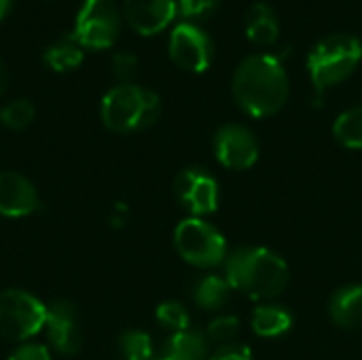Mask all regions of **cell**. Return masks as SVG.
<instances>
[{"instance_id": "obj_1", "label": "cell", "mask_w": 362, "mask_h": 360, "mask_svg": "<svg viewBox=\"0 0 362 360\" xmlns=\"http://www.w3.org/2000/svg\"><path fill=\"white\" fill-rule=\"evenodd\" d=\"M233 98L250 117H272L288 100V74L280 55L255 53L240 62L233 72Z\"/></svg>"}, {"instance_id": "obj_2", "label": "cell", "mask_w": 362, "mask_h": 360, "mask_svg": "<svg viewBox=\"0 0 362 360\" xmlns=\"http://www.w3.org/2000/svg\"><path fill=\"white\" fill-rule=\"evenodd\" d=\"M225 278L229 286L250 299H274L288 286L286 261L265 246H244L227 255Z\"/></svg>"}, {"instance_id": "obj_3", "label": "cell", "mask_w": 362, "mask_h": 360, "mask_svg": "<svg viewBox=\"0 0 362 360\" xmlns=\"http://www.w3.org/2000/svg\"><path fill=\"white\" fill-rule=\"evenodd\" d=\"M161 115V100L155 91L119 83L106 91L100 104L102 123L115 134H136L151 127Z\"/></svg>"}, {"instance_id": "obj_4", "label": "cell", "mask_w": 362, "mask_h": 360, "mask_svg": "<svg viewBox=\"0 0 362 360\" xmlns=\"http://www.w3.org/2000/svg\"><path fill=\"white\" fill-rule=\"evenodd\" d=\"M362 59V42L352 34H331L316 42L308 55V72L318 95L346 81Z\"/></svg>"}, {"instance_id": "obj_5", "label": "cell", "mask_w": 362, "mask_h": 360, "mask_svg": "<svg viewBox=\"0 0 362 360\" xmlns=\"http://www.w3.org/2000/svg\"><path fill=\"white\" fill-rule=\"evenodd\" d=\"M174 248L193 267L210 269L227 261L225 236L204 219L189 216L174 229Z\"/></svg>"}, {"instance_id": "obj_6", "label": "cell", "mask_w": 362, "mask_h": 360, "mask_svg": "<svg viewBox=\"0 0 362 360\" xmlns=\"http://www.w3.org/2000/svg\"><path fill=\"white\" fill-rule=\"evenodd\" d=\"M47 323V303L23 289H6L0 293V337L25 344Z\"/></svg>"}, {"instance_id": "obj_7", "label": "cell", "mask_w": 362, "mask_h": 360, "mask_svg": "<svg viewBox=\"0 0 362 360\" xmlns=\"http://www.w3.org/2000/svg\"><path fill=\"white\" fill-rule=\"evenodd\" d=\"M119 34L121 15L112 0H83L72 28V38L83 49H110Z\"/></svg>"}, {"instance_id": "obj_8", "label": "cell", "mask_w": 362, "mask_h": 360, "mask_svg": "<svg viewBox=\"0 0 362 360\" xmlns=\"http://www.w3.org/2000/svg\"><path fill=\"white\" fill-rule=\"evenodd\" d=\"M212 146L218 163L227 170L244 172L259 161V142L255 134L240 123L221 125L214 134Z\"/></svg>"}, {"instance_id": "obj_9", "label": "cell", "mask_w": 362, "mask_h": 360, "mask_svg": "<svg viewBox=\"0 0 362 360\" xmlns=\"http://www.w3.org/2000/svg\"><path fill=\"white\" fill-rule=\"evenodd\" d=\"M170 57L189 72H204L212 64V38L195 23L182 21L170 34Z\"/></svg>"}, {"instance_id": "obj_10", "label": "cell", "mask_w": 362, "mask_h": 360, "mask_svg": "<svg viewBox=\"0 0 362 360\" xmlns=\"http://www.w3.org/2000/svg\"><path fill=\"white\" fill-rule=\"evenodd\" d=\"M174 193L191 216H206L218 208V182L204 168H187L174 180Z\"/></svg>"}, {"instance_id": "obj_11", "label": "cell", "mask_w": 362, "mask_h": 360, "mask_svg": "<svg viewBox=\"0 0 362 360\" xmlns=\"http://www.w3.org/2000/svg\"><path fill=\"white\" fill-rule=\"evenodd\" d=\"M45 333L49 346L62 356H76L83 346L78 329V310L68 299H53L47 303Z\"/></svg>"}, {"instance_id": "obj_12", "label": "cell", "mask_w": 362, "mask_h": 360, "mask_svg": "<svg viewBox=\"0 0 362 360\" xmlns=\"http://www.w3.org/2000/svg\"><path fill=\"white\" fill-rule=\"evenodd\" d=\"M40 208L34 182L19 172H0V216L23 219Z\"/></svg>"}, {"instance_id": "obj_13", "label": "cell", "mask_w": 362, "mask_h": 360, "mask_svg": "<svg viewBox=\"0 0 362 360\" xmlns=\"http://www.w3.org/2000/svg\"><path fill=\"white\" fill-rule=\"evenodd\" d=\"M123 13L132 30L142 36L159 34L178 15L176 0H123Z\"/></svg>"}, {"instance_id": "obj_14", "label": "cell", "mask_w": 362, "mask_h": 360, "mask_svg": "<svg viewBox=\"0 0 362 360\" xmlns=\"http://www.w3.org/2000/svg\"><path fill=\"white\" fill-rule=\"evenodd\" d=\"M210 339L197 329L172 333L170 339L157 352L159 360H208Z\"/></svg>"}, {"instance_id": "obj_15", "label": "cell", "mask_w": 362, "mask_h": 360, "mask_svg": "<svg viewBox=\"0 0 362 360\" xmlns=\"http://www.w3.org/2000/svg\"><path fill=\"white\" fill-rule=\"evenodd\" d=\"M329 314L339 329L362 327V284L337 289L329 299Z\"/></svg>"}, {"instance_id": "obj_16", "label": "cell", "mask_w": 362, "mask_h": 360, "mask_svg": "<svg viewBox=\"0 0 362 360\" xmlns=\"http://www.w3.org/2000/svg\"><path fill=\"white\" fill-rule=\"evenodd\" d=\"M246 36L255 45H274L280 36V21L267 2H255L246 13Z\"/></svg>"}, {"instance_id": "obj_17", "label": "cell", "mask_w": 362, "mask_h": 360, "mask_svg": "<svg viewBox=\"0 0 362 360\" xmlns=\"http://www.w3.org/2000/svg\"><path fill=\"white\" fill-rule=\"evenodd\" d=\"M295 318L291 314V310H286L284 306H276V303H265L255 308L252 318H250V327L259 337L265 339H274V337H282L291 331Z\"/></svg>"}, {"instance_id": "obj_18", "label": "cell", "mask_w": 362, "mask_h": 360, "mask_svg": "<svg viewBox=\"0 0 362 360\" xmlns=\"http://www.w3.org/2000/svg\"><path fill=\"white\" fill-rule=\"evenodd\" d=\"M231 291L233 289L229 286V282H227L225 276L206 274V276H202V278H197L193 282L191 299H193V303L197 308H202L206 312H218L229 301Z\"/></svg>"}, {"instance_id": "obj_19", "label": "cell", "mask_w": 362, "mask_h": 360, "mask_svg": "<svg viewBox=\"0 0 362 360\" xmlns=\"http://www.w3.org/2000/svg\"><path fill=\"white\" fill-rule=\"evenodd\" d=\"M83 59H85V49L72 38V34L57 38L42 53V62L55 72L76 70L83 64Z\"/></svg>"}, {"instance_id": "obj_20", "label": "cell", "mask_w": 362, "mask_h": 360, "mask_svg": "<svg viewBox=\"0 0 362 360\" xmlns=\"http://www.w3.org/2000/svg\"><path fill=\"white\" fill-rule=\"evenodd\" d=\"M333 134L346 149H362V106L341 112L333 123Z\"/></svg>"}, {"instance_id": "obj_21", "label": "cell", "mask_w": 362, "mask_h": 360, "mask_svg": "<svg viewBox=\"0 0 362 360\" xmlns=\"http://www.w3.org/2000/svg\"><path fill=\"white\" fill-rule=\"evenodd\" d=\"M119 352L125 360H159L151 335L140 329H129L119 337Z\"/></svg>"}, {"instance_id": "obj_22", "label": "cell", "mask_w": 362, "mask_h": 360, "mask_svg": "<svg viewBox=\"0 0 362 360\" xmlns=\"http://www.w3.org/2000/svg\"><path fill=\"white\" fill-rule=\"evenodd\" d=\"M34 117H36V108H34L32 100H28V98H15L0 108V123L13 132H21L25 127H30Z\"/></svg>"}, {"instance_id": "obj_23", "label": "cell", "mask_w": 362, "mask_h": 360, "mask_svg": "<svg viewBox=\"0 0 362 360\" xmlns=\"http://www.w3.org/2000/svg\"><path fill=\"white\" fill-rule=\"evenodd\" d=\"M155 318L157 323L172 331V333H180V331H187L191 329V316L187 312V308L178 301H163L157 306L155 310Z\"/></svg>"}, {"instance_id": "obj_24", "label": "cell", "mask_w": 362, "mask_h": 360, "mask_svg": "<svg viewBox=\"0 0 362 360\" xmlns=\"http://www.w3.org/2000/svg\"><path fill=\"white\" fill-rule=\"evenodd\" d=\"M238 335H240V318H235V316H218L206 329V337L218 346L233 344V339Z\"/></svg>"}, {"instance_id": "obj_25", "label": "cell", "mask_w": 362, "mask_h": 360, "mask_svg": "<svg viewBox=\"0 0 362 360\" xmlns=\"http://www.w3.org/2000/svg\"><path fill=\"white\" fill-rule=\"evenodd\" d=\"M138 70V57L129 51H117L110 57V74L119 81V83H129L132 76Z\"/></svg>"}, {"instance_id": "obj_26", "label": "cell", "mask_w": 362, "mask_h": 360, "mask_svg": "<svg viewBox=\"0 0 362 360\" xmlns=\"http://www.w3.org/2000/svg\"><path fill=\"white\" fill-rule=\"evenodd\" d=\"M221 0H176V11L182 19L195 21L202 17H208L216 11Z\"/></svg>"}, {"instance_id": "obj_27", "label": "cell", "mask_w": 362, "mask_h": 360, "mask_svg": "<svg viewBox=\"0 0 362 360\" xmlns=\"http://www.w3.org/2000/svg\"><path fill=\"white\" fill-rule=\"evenodd\" d=\"M8 360H53V359H51L49 346H45V344H36V342H25V344H19V346L11 352Z\"/></svg>"}, {"instance_id": "obj_28", "label": "cell", "mask_w": 362, "mask_h": 360, "mask_svg": "<svg viewBox=\"0 0 362 360\" xmlns=\"http://www.w3.org/2000/svg\"><path fill=\"white\" fill-rule=\"evenodd\" d=\"M208 360H252V350L244 344H227L218 346Z\"/></svg>"}, {"instance_id": "obj_29", "label": "cell", "mask_w": 362, "mask_h": 360, "mask_svg": "<svg viewBox=\"0 0 362 360\" xmlns=\"http://www.w3.org/2000/svg\"><path fill=\"white\" fill-rule=\"evenodd\" d=\"M13 4H15V0H0V21H4L11 15Z\"/></svg>"}, {"instance_id": "obj_30", "label": "cell", "mask_w": 362, "mask_h": 360, "mask_svg": "<svg viewBox=\"0 0 362 360\" xmlns=\"http://www.w3.org/2000/svg\"><path fill=\"white\" fill-rule=\"evenodd\" d=\"M6 87H8V70H6V66L0 62V95L6 91Z\"/></svg>"}]
</instances>
